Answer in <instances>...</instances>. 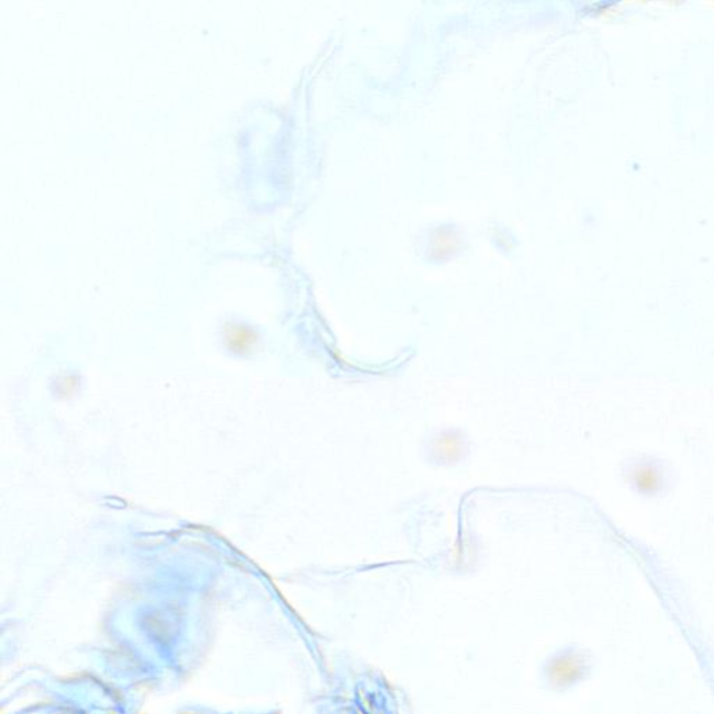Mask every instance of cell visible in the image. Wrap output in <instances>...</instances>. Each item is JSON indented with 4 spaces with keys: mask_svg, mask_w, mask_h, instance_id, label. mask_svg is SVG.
I'll return each instance as SVG.
<instances>
[{
    "mask_svg": "<svg viewBox=\"0 0 714 714\" xmlns=\"http://www.w3.org/2000/svg\"><path fill=\"white\" fill-rule=\"evenodd\" d=\"M628 478L641 493L656 494L666 486V470L656 460H636L628 470Z\"/></svg>",
    "mask_w": 714,
    "mask_h": 714,
    "instance_id": "1",
    "label": "cell"
}]
</instances>
